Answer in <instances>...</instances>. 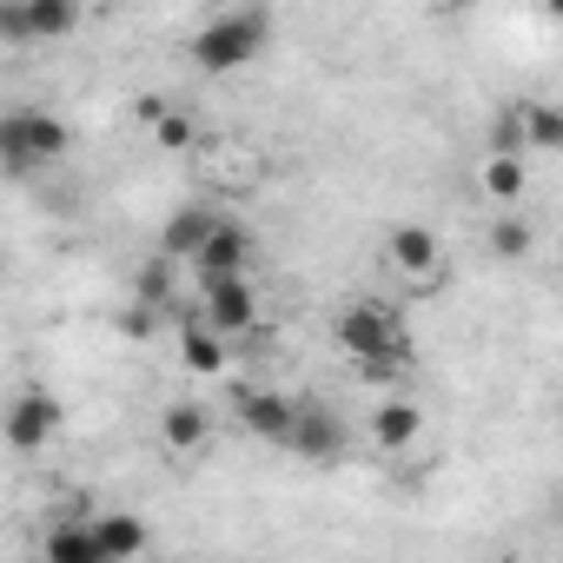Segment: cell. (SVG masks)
I'll return each mask as SVG.
<instances>
[{"instance_id": "5b68a950", "label": "cell", "mask_w": 563, "mask_h": 563, "mask_svg": "<svg viewBox=\"0 0 563 563\" xmlns=\"http://www.w3.org/2000/svg\"><path fill=\"white\" fill-rule=\"evenodd\" d=\"M286 451H299L312 464H339L345 457V418L332 405H306L299 424H292V438H286Z\"/></svg>"}, {"instance_id": "52a82bcc", "label": "cell", "mask_w": 563, "mask_h": 563, "mask_svg": "<svg viewBox=\"0 0 563 563\" xmlns=\"http://www.w3.org/2000/svg\"><path fill=\"white\" fill-rule=\"evenodd\" d=\"M54 431H60V405L47 391H21L8 405V444L14 451H41V444H54Z\"/></svg>"}, {"instance_id": "30bf717a", "label": "cell", "mask_w": 563, "mask_h": 563, "mask_svg": "<svg viewBox=\"0 0 563 563\" xmlns=\"http://www.w3.org/2000/svg\"><path fill=\"white\" fill-rule=\"evenodd\" d=\"M212 225H219L212 206H179V212L159 225V252H166V258H199V245L212 239Z\"/></svg>"}, {"instance_id": "7a4b0ae2", "label": "cell", "mask_w": 563, "mask_h": 563, "mask_svg": "<svg viewBox=\"0 0 563 563\" xmlns=\"http://www.w3.org/2000/svg\"><path fill=\"white\" fill-rule=\"evenodd\" d=\"M339 345L358 358V372H365V378H385V372H398V365L411 358L405 325H398L385 306H372V299H358V306H345V312H339Z\"/></svg>"}, {"instance_id": "5bb4252c", "label": "cell", "mask_w": 563, "mask_h": 563, "mask_svg": "<svg viewBox=\"0 0 563 563\" xmlns=\"http://www.w3.org/2000/svg\"><path fill=\"white\" fill-rule=\"evenodd\" d=\"M93 530H100V550H107V563H133V556H146V550H153V530H146L140 517H126V510H107V517H93Z\"/></svg>"}, {"instance_id": "44dd1931", "label": "cell", "mask_w": 563, "mask_h": 563, "mask_svg": "<svg viewBox=\"0 0 563 563\" xmlns=\"http://www.w3.org/2000/svg\"><path fill=\"white\" fill-rule=\"evenodd\" d=\"M530 245H537L530 219H517V212H510V219H497V225H490V252H497V258H523Z\"/></svg>"}, {"instance_id": "ac0fdd59", "label": "cell", "mask_w": 563, "mask_h": 563, "mask_svg": "<svg viewBox=\"0 0 563 563\" xmlns=\"http://www.w3.org/2000/svg\"><path fill=\"white\" fill-rule=\"evenodd\" d=\"M27 21H34V47L41 41H67L80 27V0H27Z\"/></svg>"}, {"instance_id": "4fadbf2b", "label": "cell", "mask_w": 563, "mask_h": 563, "mask_svg": "<svg viewBox=\"0 0 563 563\" xmlns=\"http://www.w3.org/2000/svg\"><path fill=\"white\" fill-rule=\"evenodd\" d=\"M206 438H212V411H206L199 398L166 405V418H159V444H166V451H199Z\"/></svg>"}, {"instance_id": "3957f363", "label": "cell", "mask_w": 563, "mask_h": 563, "mask_svg": "<svg viewBox=\"0 0 563 563\" xmlns=\"http://www.w3.org/2000/svg\"><path fill=\"white\" fill-rule=\"evenodd\" d=\"M0 153H8L14 173L47 166V159L67 153V120H54V113H8L0 120Z\"/></svg>"}, {"instance_id": "cb8c5ba5", "label": "cell", "mask_w": 563, "mask_h": 563, "mask_svg": "<svg viewBox=\"0 0 563 563\" xmlns=\"http://www.w3.org/2000/svg\"><path fill=\"white\" fill-rule=\"evenodd\" d=\"M543 8H550V14H556V21H563V0H543Z\"/></svg>"}, {"instance_id": "603a6c76", "label": "cell", "mask_w": 563, "mask_h": 563, "mask_svg": "<svg viewBox=\"0 0 563 563\" xmlns=\"http://www.w3.org/2000/svg\"><path fill=\"white\" fill-rule=\"evenodd\" d=\"M0 34H8V47H34V21H27V0H8V8H0Z\"/></svg>"}, {"instance_id": "d4e9b609", "label": "cell", "mask_w": 563, "mask_h": 563, "mask_svg": "<svg viewBox=\"0 0 563 563\" xmlns=\"http://www.w3.org/2000/svg\"><path fill=\"white\" fill-rule=\"evenodd\" d=\"M206 8H232V0H206Z\"/></svg>"}, {"instance_id": "ffe728a7", "label": "cell", "mask_w": 563, "mask_h": 563, "mask_svg": "<svg viewBox=\"0 0 563 563\" xmlns=\"http://www.w3.org/2000/svg\"><path fill=\"white\" fill-rule=\"evenodd\" d=\"M133 292H140V306H153V312L173 299V258H166V252L140 265V286H133Z\"/></svg>"}, {"instance_id": "7402d4cb", "label": "cell", "mask_w": 563, "mask_h": 563, "mask_svg": "<svg viewBox=\"0 0 563 563\" xmlns=\"http://www.w3.org/2000/svg\"><path fill=\"white\" fill-rule=\"evenodd\" d=\"M490 153H530V133H523V107H517V113H504V120L490 126Z\"/></svg>"}, {"instance_id": "9c48e42d", "label": "cell", "mask_w": 563, "mask_h": 563, "mask_svg": "<svg viewBox=\"0 0 563 563\" xmlns=\"http://www.w3.org/2000/svg\"><path fill=\"white\" fill-rule=\"evenodd\" d=\"M192 265H199V278L245 272V265H252V232H245L239 219H219V225H212V239L199 245V258H192Z\"/></svg>"}, {"instance_id": "8fae6325", "label": "cell", "mask_w": 563, "mask_h": 563, "mask_svg": "<svg viewBox=\"0 0 563 563\" xmlns=\"http://www.w3.org/2000/svg\"><path fill=\"white\" fill-rule=\"evenodd\" d=\"M179 358H186V372H199V378L225 372V332H219L206 312L186 319V325H179Z\"/></svg>"}, {"instance_id": "ba28073f", "label": "cell", "mask_w": 563, "mask_h": 563, "mask_svg": "<svg viewBox=\"0 0 563 563\" xmlns=\"http://www.w3.org/2000/svg\"><path fill=\"white\" fill-rule=\"evenodd\" d=\"M372 444L378 451H411V444H424V405H411V398H385L378 411H372Z\"/></svg>"}, {"instance_id": "7c38bea8", "label": "cell", "mask_w": 563, "mask_h": 563, "mask_svg": "<svg viewBox=\"0 0 563 563\" xmlns=\"http://www.w3.org/2000/svg\"><path fill=\"white\" fill-rule=\"evenodd\" d=\"M385 252H391V265L411 272V278H431V272H438V232H431V225H391Z\"/></svg>"}, {"instance_id": "484cf974", "label": "cell", "mask_w": 563, "mask_h": 563, "mask_svg": "<svg viewBox=\"0 0 563 563\" xmlns=\"http://www.w3.org/2000/svg\"><path fill=\"white\" fill-rule=\"evenodd\" d=\"M556 286H563V272H556Z\"/></svg>"}, {"instance_id": "9a60e30c", "label": "cell", "mask_w": 563, "mask_h": 563, "mask_svg": "<svg viewBox=\"0 0 563 563\" xmlns=\"http://www.w3.org/2000/svg\"><path fill=\"white\" fill-rule=\"evenodd\" d=\"M41 556H47V563H107L100 530H93V523H80V517L54 523V530H47V543H41Z\"/></svg>"}, {"instance_id": "277c9868", "label": "cell", "mask_w": 563, "mask_h": 563, "mask_svg": "<svg viewBox=\"0 0 563 563\" xmlns=\"http://www.w3.org/2000/svg\"><path fill=\"white\" fill-rule=\"evenodd\" d=\"M199 312H206V319H212L225 339L252 332V325H258V292H252V278H245V272L199 278Z\"/></svg>"}, {"instance_id": "d6986e66", "label": "cell", "mask_w": 563, "mask_h": 563, "mask_svg": "<svg viewBox=\"0 0 563 563\" xmlns=\"http://www.w3.org/2000/svg\"><path fill=\"white\" fill-rule=\"evenodd\" d=\"M523 133H530V153H563V107L530 100L523 107Z\"/></svg>"}, {"instance_id": "2e32d148", "label": "cell", "mask_w": 563, "mask_h": 563, "mask_svg": "<svg viewBox=\"0 0 563 563\" xmlns=\"http://www.w3.org/2000/svg\"><path fill=\"white\" fill-rule=\"evenodd\" d=\"M484 192H490L497 206H523V192H530L523 153H490V159H484Z\"/></svg>"}, {"instance_id": "e0dca14e", "label": "cell", "mask_w": 563, "mask_h": 563, "mask_svg": "<svg viewBox=\"0 0 563 563\" xmlns=\"http://www.w3.org/2000/svg\"><path fill=\"white\" fill-rule=\"evenodd\" d=\"M140 120L153 126V140H159L166 153H186V146L199 140V126H192L179 107H166V100H140Z\"/></svg>"}, {"instance_id": "8992f818", "label": "cell", "mask_w": 563, "mask_h": 563, "mask_svg": "<svg viewBox=\"0 0 563 563\" xmlns=\"http://www.w3.org/2000/svg\"><path fill=\"white\" fill-rule=\"evenodd\" d=\"M299 398H286V391H245L239 398V424L252 431V438H265V444H286L292 438V424H299Z\"/></svg>"}, {"instance_id": "6da1fadb", "label": "cell", "mask_w": 563, "mask_h": 563, "mask_svg": "<svg viewBox=\"0 0 563 563\" xmlns=\"http://www.w3.org/2000/svg\"><path fill=\"white\" fill-rule=\"evenodd\" d=\"M265 41H272V14L265 8H225L192 41V60H199V74H239V67H252L265 54Z\"/></svg>"}]
</instances>
